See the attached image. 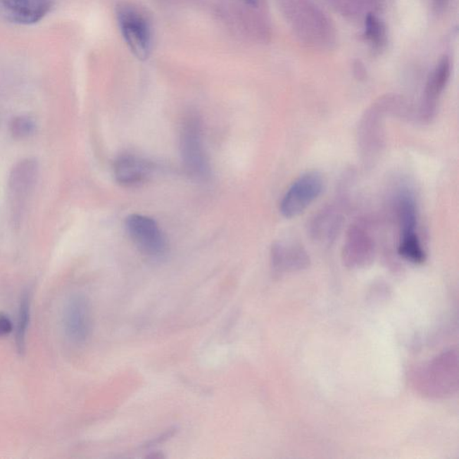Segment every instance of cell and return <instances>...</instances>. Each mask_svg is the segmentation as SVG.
I'll return each mask as SVG.
<instances>
[{"mask_svg": "<svg viewBox=\"0 0 459 459\" xmlns=\"http://www.w3.org/2000/svg\"><path fill=\"white\" fill-rule=\"evenodd\" d=\"M412 384L425 398L441 399L453 396L458 389V353L448 351L415 368Z\"/></svg>", "mask_w": 459, "mask_h": 459, "instance_id": "cell-1", "label": "cell"}, {"mask_svg": "<svg viewBox=\"0 0 459 459\" xmlns=\"http://www.w3.org/2000/svg\"><path fill=\"white\" fill-rule=\"evenodd\" d=\"M118 25L127 47L139 60L149 58L153 47L150 23L143 11L130 3H120L116 8Z\"/></svg>", "mask_w": 459, "mask_h": 459, "instance_id": "cell-2", "label": "cell"}, {"mask_svg": "<svg viewBox=\"0 0 459 459\" xmlns=\"http://www.w3.org/2000/svg\"><path fill=\"white\" fill-rule=\"evenodd\" d=\"M180 152L186 172L196 179L205 180L210 173L208 156L202 141L201 123L196 115H189L180 133Z\"/></svg>", "mask_w": 459, "mask_h": 459, "instance_id": "cell-3", "label": "cell"}, {"mask_svg": "<svg viewBox=\"0 0 459 459\" xmlns=\"http://www.w3.org/2000/svg\"><path fill=\"white\" fill-rule=\"evenodd\" d=\"M325 180L317 172H310L295 180L280 204L281 214L287 218H295L303 214L307 208L323 192Z\"/></svg>", "mask_w": 459, "mask_h": 459, "instance_id": "cell-4", "label": "cell"}, {"mask_svg": "<svg viewBox=\"0 0 459 459\" xmlns=\"http://www.w3.org/2000/svg\"><path fill=\"white\" fill-rule=\"evenodd\" d=\"M126 227L134 244L144 254L159 258L166 253V238L155 220L145 215H132L127 218Z\"/></svg>", "mask_w": 459, "mask_h": 459, "instance_id": "cell-5", "label": "cell"}, {"mask_svg": "<svg viewBox=\"0 0 459 459\" xmlns=\"http://www.w3.org/2000/svg\"><path fill=\"white\" fill-rule=\"evenodd\" d=\"M375 244L368 230L362 225H353L347 231L342 258L347 268H362L375 260Z\"/></svg>", "mask_w": 459, "mask_h": 459, "instance_id": "cell-6", "label": "cell"}, {"mask_svg": "<svg viewBox=\"0 0 459 459\" xmlns=\"http://www.w3.org/2000/svg\"><path fill=\"white\" fill-rule=\"evenodd\" d=\"M38 176V163L34 159L20 161L11 170L8 180L12 213L15 221L20 218L26 198L34 188Z\"/></svg>", "mask_w": 459, "mask_h": 459, "instance_id": "cell-7", "label": "cell"}, {"mask_svg": "<svg viewBox=\"0 0 459 459\" xmlns=\"http://www.w3.org/2000/svg\"><path fill=\"white\" fill-rule=\"evenodd\" d=\"M51 0H0V18L12 24L32 25L50 12Z\"/></svg>", "mask_w": 459, "mask_h": 459, "instance_id": "cell-8", "label": "cell"}, {"mask_svg": "<svg viewBox=\"0 0 459 459\" xmlns=\"http://www.w3.org/2000/svg\"><path fill=\"white\" fill-rule=\"evenodd\" d=\"M91 310L83 295H74L65 305L64 313L65 332L72 342L84 344L90 336Z\"/></svg>", "mask_w": 459, "mask_h": 459, "instance_id": "cell-9", "label": "cell"}, {"mask_svg": "<svg viewBox=\"0 0 459 459\" xmlns=\"http://www.w3.org/2000/svg\"><path fill=\"white\" fill-rule=\"evenodd\" d=\"M271 264L275 273H294L306 270L310 265V257L297 242L279 241L272 247Z\"/></svg>", "mask_w": 459, "mask_h": 459, "instance_id": "cell-10", "label": "cell"}, {"mask_svg": "<svg viewBox=\"0 0 459 459\" xmlns=\"http://www.w3.org/2000/svg\"><path fill=\"white\" fill-rule=\"evenodd\" d=\"M379 106L377 105L367 111L360 121L359 127L360 147L363 155L370 161H372V157L375 159L382 146L383 130L382 119H380L382 113H379Z\"/></svg>", "mask_w": 459, "mask_h": 459, "instance_id": "cell-11", "label": "cell"}, {"mask_svg": "<svg viewBox=\"0 0 459 459\" xmlns=\"http://www.w3.org/2000/svg\"><path fill=\"white\" fill-rule=\"evenodd\" d=\"M451 77V63L447 57L442 58L426 84L425 100L421 108L422 120L429 121L435 116L437 101Z\"/></svg>", "mask_w": 459, "mask_h": 459, "instance_id": "cell-12", "label": "cell"}, {"mask_svg": "<svg viewBox=\"0 0 459 459\" xmlns=\"http://www.w3.org/2000/svg\"><path fill=\"white\" fill-rule=\"evenodd\" d=\"M114 175L117 182L125 187L140 185L152 172V163L134 156H123L115 161Z\"/></svg>", "mask_w": 459, "mask_h": 459, "instance_id": "cell-13", "label": "cell"}, {"mask_svg": "<svg viewBox=\"0 0 459 459\" xmlns=\"http://www.w3.org/2000/svg\"><path fill=\"white\" fill-rule=\"evenodd\" d=\"M343 220L337 209L325 208L310 222V234L317 241H332L342 227Z\"/></svg>", "mask_w": 459, "mask_h": 459, "instance_id": "cell-14", "label": "cell"}, {"mask_svg": "<svg viewBox=\"0 0 459 459\" xmlns=\"http://www.w3.org/2000/svg\"><path fill=\"white\" fill-rule=\"evenodd\" d=\"M396 204L400 236L416 234L418 215L414 196L408 191H402L398 196Z\"/></svg>", "mask_w": 459, "mask_h": 459, "instance_id": "cell-15", "label": "cell"}, {"mask_svg": "<svg viewBox=\"0 0 459 459\" xmlns=\"http://www.w3.org/2000/svg\"><path fill=\"white\" fill-rule=\"evenodd\" d=\"M398 253L405 260L415 264H422L426 260V254L416 234L400 236Z\"/></svg>", "mask_w": 459, "mask_h": 459, "instance_id": "cell-16", "label": "cell"}, {"mask_svg": "<svg viewBox=\"0 0 459 459\" xmlns=\"http://www.w3.org/2000/svg\"><path fill=\"white\" fill-rule=\"evenodd\" d=\"M30 294L25 293L19 308L18 327H16V344L19 352H23L25 348V334L27 330L29 316H30Z\"/></svg>", "mask_w": 459, "mask_h": 459, "instance_id": "cell-17", "label": "cell"}, {"mask_svg": "<svg viewBox=\"0 0 459 459\" xmlns=\"http://www.w3.org/2000/svg\"><path fill=\"white\" fill-rule=\"evenodd\" d=\"M365 36L367 40L375 47L379 48L384 42L385 28L376 15L369 14L365 20Z\"/></svg>", "mask_w": 459, "mask_h": 459, "instance_id": "cell-18", "label": "cell"}, {"mask_svg": "<svg viewBox=\"0 0 459 459\" xmlns=\"http://www.w3.org/2000/svg\"><path fill=\"white\" fill-rule=\"evenodd\" d=\"M11 130L13 137L15 139H24L34 132V123L30 118L18 117L13 120Z\"/></svg>", "mask_w": 459, "mask_h": 459, "instance_id": "cell-19", "label": "cell"}, {"mask_svg": "<svg viewBox=\"0 0 459 459\" xmlns=\"http://www.w3.org/2000/svg\"><path fill=\"white\" fill-rule=\"evenodd\" d=\"M13 323L8 315L0 313V337H4L12 332Z\"/></svg>", "mask_w": 459, "mask_h": 459, "instance_id": "cell-20", "label": "cell"}, {"mask_svg": "<svg viewBox=\"0 0 459 459\" xmlns=\"http://www.w3.org/2000/svg\"><path fill=\"white\" fill-rule=\"evenodd\" d=\"M242 1L249 6H253V8L258 5V0H242Z\"/></svg>", "mask_w": 459, "mask_h": 459, "instance_id": "cell-21", "label": "cell"}, {"mask_svg": "<svg viewBox=\"0 0 459 459\" xmlns=\"http://www.w3.org/2000/svg\"><path fill=\"white\" fill-rule=\"evenodd\" d=\"M437 1L442 2V1H444V0H437Z\"/></svg>", "mask_w": 459, "mask_h": 459, "instance_id": "cell-22", "label": "cell"}]
</instances>
